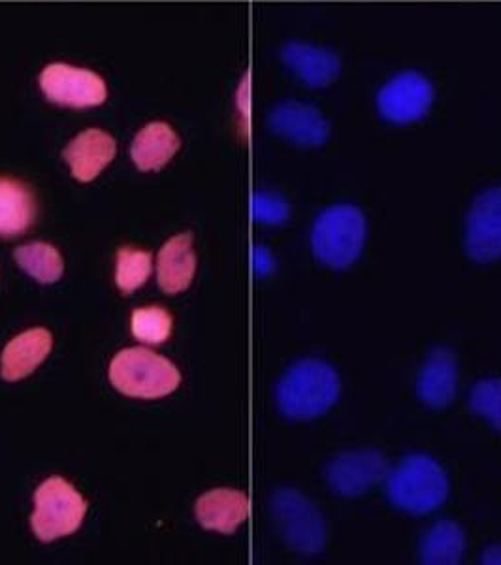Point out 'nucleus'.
<instances>
[{
	"label": "nucleus",
	"instance_id": "nucleus-1",
	"mask_svg": "<svg viewBox=\"0 0 501 565\" xmlns=\"http://www.w3.org/2000/svg\"><path fill=\"white\" fill-rule=\"evenodd\" d=\"M340 394V375L328 362L298 360L277 383V407L290 420H311L330 412Z\"/></svg>",
	"mask_w": 501,
	"mask_h": 565
},
{
	"label": "nucleus",
	"instance_id": "nucleus-2",
	"mask_svg": "<svg viewBox=\"0 0 501 565\" xmlns=\"http://www.w3.org/2000/svg\"><path fill=\"white\" fill-rule=\"evenodd\" d=\"M386 495L404 513L425 516L449 498V479L441 463L428 455H409L385 479Z\"/></svg>",
	"mask_w": 501,
	"mask_h": 565
},
{
	"label": "nucleus",
	"instance_id": "nucleus-3",
	"mask_svg": "<svg viewBox=\"0 0 501 565\" xmlns=\"http://www.w3.org/2000/svg\"><path fill=\"white\" fill-rule=\"evenodd\" d=\"M367 239L364 212L353 204H334L316 218L311 249L332 270H348L359 260Z\"/></svg>",
	"mask_w": 501,
	"mask_h": 565
},
{
	"label": "nucleus",
	"instance_id": "nucleus-4",
	"mask_svg": "<svg viewBox=\"0 0 501 565\" xmlns=\"http://www.w3.org/2000/svg\"><path fill=\"white\" fill-rule=\"evenodd\" d=\"M109 381L117 391L132 398L168 396L180 386V370L146 348L125 349L109 364Z\"/></svg>",
	"mask_w": 501,
	"mask_h": 565
},
{
	"label": "nucleus",
	"instance_id": "nucleus-5",
	"mask_svg": "<svg viewBox=\"0 0 501 565\" xmlns=\"http://www.w3.org/2000/svg\"><path fill=\"white\" fill-rule=\"evenodd\" d=\"M271 513L285 543L303 556H317L327 545V524L316 503L298 490H277Z\"/></svg>",
	"mask_w": 501,
	"mask_h": 565
},
{
	"label": "nucleus",
	"instance_id": "nucleus-6",
	"mask_svg": "<svg viewBox=\"0 0 501 565\" xmlns=\"http://www.w3.org/2000/svg\"><path fill=\"white\" fill-rule=\"evenodd\" d=\"M34 505L31 526L44 543L76 532L87 513V501L61 477H50L40 484Z\"/></svg>",
	"mask_w": 501,
	"mask_h": 565
},
{
	"label": "nucleus",
	"instance_id": "nucleus-7",
	"mask_svg": "<svg viewBox=\"0 0 501 565\" xmlns=\"http://www.w3.org/2000/svg\"><path fill=\"white\" fill-rule=\"evenodd\" d=\"M436 87L430 77L418 71L396 72L381 85L375 108L381 119L396 127H409L430 114Z\"/></svg>",
	"mask_w": 501,
	"mask_h": 565
},
{
	"label": "nucleus",
	"instance_id": "nucleus-8",
	"mask_svg": "<svg viewBox=\"0 0 501 565\" xmlns=\"http://www.w3.org/2000/svg\"><path fill=\"white\" fill-rule=\"evenodd\" d=\"M40 89L47 100L65 108H97L108 98L103 76L89 68L53 63L40 74Z\"/></svg>",
	"mask_w": 501,
	"mask_h": 565
},
{
	"label": "nucleus",
	"instance_id": "nucleus-9",
	"mask_svg": "<svg viewBox=\"0 0 501 565\" xmlns=\"http://www.w3.org/2000/svg\"><path fill=\"white\" fill-rule=\"evenodd\" d=\"M388 471L391 468L380 450H345L328 463L327 481L341 498H360L385 481Z\"/></svg>",
	"mask_w": 501,
	"mask_h": 565
},
{
	"label": "nucleus",
	"instance_id": "nucleus-10",
	"mask_svg": "<svg viewBox=\"0 0 501 565\" xmlns=\"http://www.w3.org/2000/svg\"><path fill=\"white\" fill-rule=\"evenodd\" d=\"M466 250L477 263L501 258V186L482 191L466 218Z\"/></svg>",
	"mask_w": 501,
	"mask_h": 565
},
{
	"label": "nucleus",
	"instance_id": "nucleus-11",
	"mask_svg": "<svg viewBox=\"0 0 501 565\" xmlns=\"http://www.w3.org/2000/svg\"><path fill=\"white\" fill-rule=\"evenodd\" d=\"M274 135L298 148H321L330 138V122L316 104L306 100H284L268 116Z\"/></svg>",
	"mask_w": 501,
	"mask_h": 565
},
{
	"label": "nucleus",
	"instance_id": "nucleus-12",
	"mask_svg": "<svg viewBox=\"0 0 501 565\" xmlns=\"http://www.w3.org/2000/svg\"><path fill=\"white\" fill-rule=\"evenodd\" d=\"M281 61L292 76L311 89H327L341 76V57L327 45L289 40L281 47Z\"/></svg>",
	"mask_w": 501,
	"mask_h": 565
},
{
	"label": "nucleus",
	"instance_id": "nucleus-13",
	"mask_svg": "<svg viewBox=\"0 0 501 565\" xmlns=\"http://www.w3.org/2000/svg\"><path fill=\"white\" fill-rule=\"evenodd\" d=\"M458 392V362L447 348H436L426 356L418 373L417 394L431 409L449 407Z\"/></svg>",
	"mask_w": 501,
	"mask_h": 565
},
{
	"label": "nucleus",
	"instance_id": "nucleus-14",
	"mask_svg": "<svg viewBox=\"0 0 501 565\" xmlns=\"http://www.w3.org/2000/svg\"><path fill=\"white\" fill-rule=\"evenodd\" d=\"M116 140L100 129H87L74 138L63 151L65 161L77 181L89 183L116 157Z\"/></svg>",
	"mask_w": 501,
	"mask_h": 565
},
{
	"label": "nucleus",
	"instance_id": "nucleus-15",
	"mask_svg": "<svg viewBox=\"0 0 501 565\" xmlns=\"http://www.w3.org/2000/svg\"><path fill=\"white\" fill-rule=\"evenodd\" d=\"M52 334L45 328H33L13 338L0 359L2 377L20 381L33 373L52 351Z\"/></svg>",
	"mask_w": 501,
	"mask_h": 565
},
{
	"label": "nucleus",
	"instance_id": "nucleus-16",
	"mask_svg": "<svg viewBox=\"0 0 501 565\" xmlns=\"http://www.w3.org/2000/svg\"><path fill=\"white\" fill-rule=\"evenodd\" d=\"M181 148V140L168 122L154 121L146 125L130 146V157L138 170L157 172L172 161Z\"/></svg>",
	"mask_w": 501,
	"mask_h": 565
},
{
	"label": "nucleus",
	"instance_id": "nucleus-17",
	"mask_svg": "<svg viewBox=\"0 0 501 565\" xmlns=\"http://www.w3.org/2000/svg\"><path fill=\"white\" fill-rule=\"evenodd\" d=\"M196 271V257L193 250V236L180 234L168 239L157 258L159 287L168 295H178L191 285Z\"/></svg>",
	"mask_w": 501,
	"mask_h": 565
},
{
	"label": "nucleus",
	"instance_id": "nucleus-18",
	"mask_svg": "<svg viewBox=\"0 0 501 565\" xmlns=\"http://www.w3.org/2000/svg\"><path fill=\"white\" fill-rule=\"evenodd\" d=\"M249 514V501L238 490L217 489L196 501V519L206 530L232 533Z\"/></svg>",
	"mask_w": 501,
	"mask_h": 565
},
{
	"label": "nucleus",
	"instance_id": "nucleus-19",
	"mask_svg": "<svg viewBox=\"0 0 501 565\" xmlns=\"http://www.w3.org/2000/svg\"><path fill=\"white\" fill-rule=\"evenodd\" d=\"M33 193L23 183L0 178V238H13L33 225Z\"/></svg>",
	"mask_w": 501,
	"mask_h": 565
},
{
	"label": "nucleus",
	"instance_id": "nucleus-20",
	"mask_svg": "<svg viewBox=\"0 0 501 565\" xmlns=\"http://www.w3.org/2000/svg\"><path fill=\"white\" fill-rule=\"evenodd\" d=\"M466 553V533L455 521H439L425 533L420 559L428 565H457Z\"/></svg>",
	"mask_w": 501,
	"mask_h": 565
},
{
	"label": "nucleus",
	"instance_id": "nucleus-21",
	"mask_svg": "<svg viewBox=\"0 0 501 565\" xmlns=\"http://www.w3.org/2000/svg\"><path fill=\"white\" fill-rule=\"evenodd\" d=\"M15 260L40 282H55L63 276V258L53 245L44 242L21 245L15 249Z\"/></svg>",
	"mask_w": 501,
	"mask_h": 565
},
{
	"label": "nucleus",
	"instance_id": "nucleus-22",
	"mask_svg": "<svg viewBox=\"0 0 501 565\" xmlns=\"http://www.w3.org/2000/svg\"><path fill=\"white\" fill-rule=\"evenodd\" d=\"M151 255L146 250L132 249V247H122L117 253L116 282L117 287L130 295L140 289L143 282L151 276Z\"/></svg>",
	"mask_w": 501,
	"mask_h": 565
},
{
	"label": "nucleus",
	"instance_id": "nucleus-23",
	"mask_svg": "<svg viewBox=\"0 0 501 565\" xmlns=\"http://www.w3.org/2000/svg\"><path fill=\"white\" fill-rule=\"evenodd\" d=\"M130 327H132L136 340L148 343V345H159L170 338L172 317L167 309L162 308L136 309Z\"/></svg>",
	"mask_w": 501,
	"mask_h": 565
},
{
	"label": "nucleus",
	"instance_id": "nucleus-24",
	"mask_svg": "<svg viewBox=\"0 0 501 565\" xmlns=\"http://www.w3.org/2000/svg\"><path fill=\"white\" fill-rule=\"evenodd\" d=\"M469 409L484 418L494 430L501 431V380L479 381L469 394Z\"/></svg>",
	"mask_w": 501,
	"mask_h": 565
},
{
	"label": "nucleus",
	"instance_id": "nucleus-25",
	"mask_svg": "<svg viewBox=\"0 0 501 565\" xmlns=\"http://www.w3.org/2000/svg\"><path fill=\"white\" fill-rule=\"evenodd\" d=\"M250 215L264 225H281L289 218V204L276 193H257L250 199Z\"/></svg>",
	"mask_w": 501,
	"mask_h": 565
},
{
	"label": "nucleus",
	"instance_id": "nucleus-26",
	"mask_svg": "<svg viewBox=\"0 0 501 565\" xmlns=\"http://www.w3.org/2000/svg\"><path fill=\"white\" fill-rule=\"evenodd\" d=\"M276 268V260L271 257V253L264 247H255L253 249V270L257 276H268Z\"/></svg>",
	"mask_w": 501,
	"mask_h": 565
},
{
	"label": "nucleus",
	"instance_id": "nucleus-27",
	"mask_svg": "<svg viewBox=\"0 0 501 565\" xmlns=\"http://www.w3.org/2000/svg\"><path fill=\"white\" fill-rule=\"evenodd\" d=\"M482 564L501 565V543L500 545L490 546L484 551L481 558Z\"/></svg>",
	"mask_w": 501,
	"mask_h": 565
}]
</instances>
